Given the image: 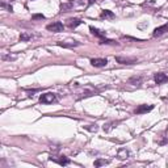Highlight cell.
Here are the masks:
<instances>
[{
	"label": "cell",
	"instance_id": "obj_9",
	"mask_svg": "<svg viewBox=\"0 0 168 168\" xmlns=\"http://www.w3.org/2000/svg\"><path fill=\"white\" fill-rule=\"evenodd\" d=\"M50 160L55 161V163H58L60 166H67V164H70V159L66 158V156H59V158H50Z\"/></svg>",
	"mask_w": 168,
	"mask_h": 168
},
{
	"label": "cell",
	"instance_id": "obj_6",
	"mask_svg": "<svg viewBox=\"0 0 168 168\" xmlns=\"http://www.w3.org/2000/svg\"><path fill=\"white\" fill-rule=\"evenodd\" d=\"M116 60L121 65H133L137 63V58H125V57H116Z\"/></svg>",
	"mask_w": 168,
	"mask_h": 168
},
{
	"label": "cell",
	"instance_id": "obj_16",
	"mask_svg": "<svg viewBox=\"0 0 168 168\" xmlns=\"http://www.w3.org/2000/svg\"><path fill=\"white\" fill-rule=\"evenodd\" d=\"M108 163H109V160H104V159H97V160H95V167L105 166V164H108Z\"/></svg>",
	"mask_w": 168,
	"mask_h": 168
},
{
	"label": "cell",
	"instance_id": "obj_14",
	"mask_svg": "<svg viewBox=\"0 0 168 168\" xmlns=\"http://www.w3.org/2000/svg\"><path fill=\"white\" fill-rule=\"evenodd\" d=\"M32 38H33V36L29 34V33H21V36H20V41H22V42H26Z\"/></svg>",
	"mask_w": 168,
	"mask_h": 168
},
{
	"label": "cell",
	"instance_id": "obj_11",
	"mask_svg": "<svg viewBox=\"0 0 168 168\" xmlns=\"http://www.w3.org/2000/svg\"><path fill=\"white\" fill-rule=\"evenodd\" d=\"M100 17L101 18H114V13L109 9H103L100 13Z\"/></svg>",
	"mask_w": 168,
	"mask_h": 168
},
{
	"label": "cell",
	"instance_id": "obj_18",
	"mask_svg": "<svg viewBox=\"0 0 168 168\" xmlns=\"http://www.w3.org/2000/svg\"><path fill=\"white\" fill-rule=\"evenodd\" d=\"M32 18H33V20H43L45 16H43V15H33Z\"/></svg>",
	"mask_w": 168,
	"mask_h": 168
},
{
	"label": "cell",
	"instance_id": "obj_5",
	"mask_svg": "<svg viewBox=\"0 0 168 168\" xmlns=\"http://www.w3.org/2000/svg\"><path fill=\"white\" fill-rule=\"evenodd\" d=\"M167 32H168V24H164V25H161V26L155 28L154 32H152V36L154 37H160V36H163Z\"/></svg>",
	"mask_w": 168,
	"mask_h": 168
},
{
	"label": "cell",
	"instance_id": "obj_3",
	"mask_svg": "<svg viewBox=\"0 0 168 168\" xmlns=\"http://www.w3.org/2000/svg\"><path fill=\"white\" fill-rule=\"evenodd\" d=\"M91 65L93 67H105L108 65V59H105V58H93V59H91Z\"/></svg>",
	"mask_w": 168,
	"mask_h": 168
},
{
	"label": "cell",
	"instance_id": "obj_15",
	"mask_svg": "<svg viewBox=\"0 0 168 168\" xmlns=\"http://www.w3.org/2000/svg\"><path fill=\"white\" fill-rule=\"evenodd\" d=\"M59 46H63V47H74V46H79L80 43L79 42H72V43H65V42H58Z\"/></svg>",
	"mask_w": 168,
	"mask_h": 168
},
{
	"label": "cell",
	"instance_id": "obj_20",
	"mask_svg": "<svg viewBox=\"0 0 168 168\" xmlns=\"http://www.w3.org/2000/svg\"><path fill=\"white\" fill-rule=\"evenodd\" d=\"M96 2V0H88V5H91V4H93V3H95Z\"/></svg>",
	"mask_w": 168,
	"mask_h": 168
},
{
	"label": "cell",
	"instance_id": "obj_19",
	"mask_svg": "<svg viewBox=\"0 0 168 168\" xmlns=\"http://www.w3.org/2000/svg\"><path fill=\"white\" fill-rule=\"evenodd\" d=\"M3 8H7L9 12H13V8H12V5H7V4H2Z\"/></svg>",
	"mask_w": 168,
	"mask_h": 168
},
{
	"label": "cell",
	"instance_id": "obj_1",
	"mask_svg": "<svg viewBox=\"0 0 168 168\" xmlns=\"http://www.w3.org/2000/svg\"><path fill=\"white\" fill-rule=\"evenodd\" d=\"M46 29L49 30V32L59 33V32H62V30L65 29V25H63V22H60V21H55L53 24H49V25L46 26Z\"/></svg>",
	"mask_w": 168,
	"mask_h": 168
},
{
	"label": "cell",
	"instance_id": "obj_13",
	"mask_svg": "<svg viewBox=\"0 0 168 168\" xmlns=\"http://www.w3.org/2000/svg\"><path fill=\"white\" fill-rule=\"evenodd\" d=\"M117 156H118V159H126V158L129 156V152L125 150V148H122V150L118 151V155H117Z\"/></svg>",
	"mask_w": 168,
	"mask_h": 168
},
{
	"label": "cell",
	"instance_id": "obj_2",
	"mask_svg": "<svg viewBox=\"0 0 168 168\" xmlns=\"http://www.w3.org/2000/svg\"><path fill=\"white\" fill-rule=\"evenodd\" d=\"M55 100H57V97H55L54 93H50V92L43 93V95L40 96V103H42V104H51Z\"/></svg>",
	"mask_w": 168,
	"mask_h": 168
},
{
	"label": "cell",
	"instance_id": "obj_12",
	"mask_svg": "<svg viewBox=\"0 0 168 168\" xmlns=\"http://www.w3.org/2000/svg\"><path fill=\"white\" fill-rule=\"evenodd\" d=\"M141 82H142V76H133V78L129 79V83L130 84H134V85H137V84L139 85Z\"/></svg>",
	"mask_w": 168,
	"mask_h": 168
},
{
	"label": "cell",
	"instance_id": "obj_7",
	"mask_svg": "<svg viewBox=\"0 0 168 168\" xmlns=\"http://www.w3.org/2000/svg\"><path fill=\"white\" fill-rule=\"evenodd\" d=\"M152 109H154V105H139V107L135 109V114L147 113V112H151Z\"/></svg>",
	"mask_w": 168,
	"mask_h": 168
},
{
	"label": "cell",
	"instance_id": "obj_10",
	"mask_svg": "<svg viewBox=\"0 0 168 168\" xmlns=\"http://www.w3.org/2000/svg\"><path fill=\"white\" fill-rule=\"evenodd\" d=\"M89 30H91V33H92L93 36H96V37H98V38H100V40L105 38V33H104V32H101V30H98V29H96L95 26H89Z\"/></svg>",
	"mask_w": 168,
	"mask_h": 168
},
{
	"label": "cell",
	"instance_id": "obj_17",
	"mask_svg": "<svg viewBox=\"0 0 168 168\" xmlns=\"http://www.w3.org/2000/svg\"><path fill=\"white\" fill-rule=\"evenodd\" d=\"M72 8V4H71V2L68 3V4H62L60 5V9H62V12H68V9H71Z\"/></svg>",
	"mask_w": 168,
	"mask_h": 168
},
{
	"label": "cell",
	"instance_id": "obj_8",
	"mask_svg": "<svg viewBox=\"0 0 168 168\" xmlns=\"http://www.w3.org/2000/svg\"><path fill=\"white\" fill-rule=\"evenodd\" d=\"M82 24V20L80 18H68L67 20V26L70 29H75L76 26H79Z\"/></svg>",
	"mask_w": 168,
	"mask_h": 168
},
{
	"label": "cell",
	"instance_id": "obj_4",
	"mask_svg": "<svg viewBox=\"0 0 168 168\" xmlns=\"http://www.w3.org/2000/svg\"><path fill=\"white\" fill-rule=\"evenodd\" d=\"M154 80H155V83L156 84H164V83L168 82V76L163 72H158V74H155L154 75Z\"/></svg>",
	"mask_w": 168,
	"mask_h": 168
}]
</instances>
